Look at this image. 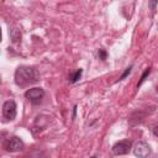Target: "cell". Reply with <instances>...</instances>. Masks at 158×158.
<instances>
[{"label": "cell", "mask_w": 158, "mask_h": 158, "mask_svg": "<svg viewBox=\"0 0 158 158\" xmlns=\"http://www.w3.org/2000/svg\"><path fill=\"white\" fill-rule=\"evenodd\" d=\"M152 131H153V133H154V135H156V136L158 137V126H154Z\"/></svg>", "instance_id": "obj_11"}, {"label": "cell", "mask_w": 158, "mask_h": 158, "mask_svg": "<svg viewBox=\"0 0 158 158\" xmlns=\"http://www.w3.org/2000/svg\"><path fill=\"white\" fill-rule=\"evenodd\" d=\"M149 72H151V69H149V68H147V69L144 70V73L142 74V77H141V80L138 81V85H137V86H139V85H141V84H142V83H143V81L146 80V77H147V75L149 74Z\"/></svg>", "instance_id": "obj_8"}, {"label": "cell", "mask_w": 158, "mask_h": 158, "mask_svg": "<svg viewBox=\"0 0 158 158\" xmlns=\"http://www.w3.org/2000/svg\"><path fill=\"white\" fill-rule=\"evenodd\" d=\"M25 98L28 99L32 104L37 105L44 98V90L42 88H31V89H27L25 91Z\"/></svg>", "instance_id": "obj_2"}, {"label": "cell", "mask_w": 158, "mask_h": 158, "mask_svg": "<svg viewBox=\"0 0 158 158\" xmlns=\"http://www.w3.org/2000/svg\"><path fill=\"white\" fill-rule=\"evenodd\" d=\"M131 69H132V67H128V68H126V70H125V73L120 77V79L118 80H122V79H125L126 78V75H128L130 74V72H131Z\"/></svg>", "instance_id": "obj_9"}, {"label": "cell", "mask_w": 158, "mask_h": 158, "mask_svg": "<svg viewBox=\"0 0 158 158\" xmlns=\"http://www.w3.org/2000/svg\"><path fill=\"white\" fill-rule=\"evenodd\" d=\"M99 56H100L101 59H105V58H106V52L102 51V49H100V51H99Z\"/></svg>", "instance_id": "obj_10"}, {"label": "cell", "mask_w": 158, "mask_h": 158, "mask_svg": "<svg viewBox=\"0 0 158 158\" xmlns=\"http://www.w3.org/2000/svg\"><path fill=\"white\" fill-rule=\"evenodd\" d=\"M91 158H96V157H91Z\"/></svg>", "instance_id": "obj_13"}, {"label": "cell", "mask_w": 158, "mask_h": 158, "mask_svg": "<svg viewBox=\"0 0 158 158\" xmlns=\"http://www.w3.org/2000/svg\"><path fill=\"white\" fill-rule=\"evenodd\" d=\"M157 93H158V86H157Z\"/></svg>", "instance_id": "obj_12"}, {"label": "cell", "mask_w": 158, "mask_h": 158, "mask_svg": "<svg viewBox=\"0 0 158 158\" xmlns=\"http://www.w3.org/2000/svg\"><path fill=\"white\" fill-rule=\"evenodd\" d=\"M38 79H40V75L33 67L22 65V67H19L15 72V83L21 88H26L31 84H35L38 81Z\"/></svg>", "instance_id": "obj_1"}, {"label": "cell", "mask_w": 158, "mask_h": 158, "mask_svg": "<svg viewBox=\"0 0 158 158\" xmlns=\"http://www.w3.org/2000/svg\"><path fill=\"white\" fill-rule=\"evenodd\" d=\"M22 148H23V142L19 137H16V136L9 138L5 142V149L7 152H17V151H20Z\"/></svg>", "instance_id": "obj_6"}, {"label": "cell", "mask_w": 158, "mask_h": 158, "mask_svg": "<svg viewBox=\"0 0 158 158\" xmlns=\"http://www.w3.org/2000/svg\"><path fill=\"white\" fill-rule=\"evenodd\" d=\"M81 74H83V70H81V69H78V70H77L74 74H72V77H70V81H72V83L78 81V80L80 79Z\"/></svg>", "instance_id": "obj_7"}, {"label": "cell", "mask_w": 158, "mask_h": 158, "mask_svg": "<svg viewBox=\"0 0 158 158\" xmlns=\"http://www.w3.org/2000/svg\"><path fill=\"white\" fill-rule=\"evenodd\" d=\"M130 149H131V141L123 139V141H120L114 144L112 153L116 156H122V154H127L130 152Z\"/></svg>", "instance_id": "obj_4"}, {"label": "cell", "mask_w": 158, "mask_h": 158, "mask_svg": "<svg viewBox=\"0 0 158 158\" xmlns=\"http://www.w3.org/2000/svg\"><path fill=\"white\" fill-rule=\"evenodd\" d=\"M2 115L7 121H11L16 117V104L14 100H6L2 105Z\"/></svg>", "instance_id": "obj_3"}, {"label": "cell", "mask_w": 158, "mask_h": 158, "mask_svg": "<svg viewBox=\"0 0 158 158\" xmlns=\"http://www.w3.org/2000/svg\"><path fill=\"white\" fill-rule=\"evenodd\" d=\"M133 153L138 158H147L151 154V147L146 142H137L133 148Z\"/></svg>", "instance_id": "obj_5"}]
</instances>
